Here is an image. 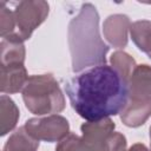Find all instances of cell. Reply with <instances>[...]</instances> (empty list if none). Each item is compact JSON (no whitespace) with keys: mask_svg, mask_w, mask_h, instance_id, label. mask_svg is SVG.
I'll return each mask as SVG.
<instances>
[{"mask_svg":"<svg viewBox=\"0 0 151 151\" xmlns=\"http://www.w3.org/2000/svg\"><path fill=\"white\" fill-rule=\"evenodd\" d=\"M38 147L39 140L32 137L25 126H21L9 136L2 151H37Z\"/></svg>","mask_w":151,"mask_h":151,"instance_id":"13","label":"cell"},{"mask_svg":"<svg viewBox=\"0 0 151 151\" xmlns=\"http://www.w3.org/2000/svg\"><path fill=\"white\" fill-rule=\"evenodd\" d=\"M0 57L1 65L25 64L26 50L24 40L14 33L2 38L0 42Z\"/></svg>","mask_w":151,"mask_h":151,"instance_id":"11","label":"cell"},{"mask_svg":"<svg viewBox=\"0 0 151 151\" xmlns=\"http://www.w3.org/2000/svg\"><path fill=\"white\" fill-rule=\"evenodd\" d=\"M25 64H8L0 66V90L2 93H17L22 91L28 80Z\"/></svg>","mask_w":151,"mask_h":151,"instance_id":"8","label":"cell"},{"mask_svg":"<svg viewBox=\"0 0 151 151\" xmlns=\"http://www.w3.org/2000/svg\"><path fill=\"white\" fill-rule=\"evenodd\" d=\"M150 151H151V126H150Z\"/></svg>","mask_w":151,"mask_h":151,"instance_id":"19","label":"cell"},{"mask_svg":"<svg viewBox=\"0 0 151 151\" xmlns=\"http://www.w3.org/2000/svg\"><path fill=\"white\" fill-rule=\"evenodd\" d=\"M21 92L26 109L33 114H54L65 109V97L50 73L29 76Z\"/></svg>","mask_w":151,"mask_h":151,"instance_id":"3","label":"cell"},{"mask_svg":"<svg viewBox=\"0 0 151 151\" xmlns=\"http://www.w3.org/2000/svg\"><path fill=\"white\" fill-rule=\"evenodd\" d=\"M50 6L42 0H24L17 4L13 11L15 20V33L20 39L28 40L35 28L47 18Z\"/></svg>","mask_w":151,"mask_h":151,"instance_id":"4","label":"cell"},{"mask_svg":"<svg viewBox=\"0 0 151 151\" xmlns=\"http://www.w3.org/2000/svg\"><path fill=\"white\" fill-rule=\"evenodd\" d=\"M130 34L136 46L146 54L151 53V21L138 20L131 24Z\"/></svg>","mask_w":151,"mask_h":151,"instance_id":"14","label":"cell"},{"mask_svg":"<svg viewBox=\"0 0 151 151\" xmlns=\"http://www.w3.org/2000/svg\"><path fill=\"white\" fill-rule=\"evenodd\" d=\"M127 98L149 99L151 98V66L146 64L137 65L127 81Z\"/></svg>","mask_w":151,"mask_h":151,"instance_id":"10","label":"cell"},{"mask_svg":"<svg viewBox=\"0 0 151 151\" xmlns=\"http://www.w3.org/2000/svg\"><path fill=\"white\" fill-rule=\"evenodd\" d=\"M19 109L17 104L6 94L0 97V134L5 136L12 131L19 119Z\"/></svg>","mask_w":151,"mask_h":151,"instance_id":"12","label":"cell"},{"mask_svg":"<svg viewBox=\"0 0 151 151\" xmlns=\"http://www.w3.org/2000/svg\"><path fill=\"white\" fill-rule=\"evenodd\" d=\"M73 110L87 122L120 113L127 100V83L109 65H99L65 83Z\"/></svg>","mask_w":151,"mask_h":151,"instance_id":"1","label":"cell"},{"mask_svg":"<svg viewBox=\"0 0 151 151\" xmlns=\"http://www.w3.org/2000/svg\"><path fill=\"white\" fill-rule=\"evenodd\" d=\"M110 61H111V67L116 70V72L127 83L133 70L137 66L134 59L124 51H117L112 53Z\"/></svg>","mask_w":151,"mask_h":151,"instance_id":"15","label":"cell"},{"mask_svg":"<svg viewBox=\"0 0 151 151\" xmlns=\"http://www.w3.org/2000/svg\"><path fill=\"white\" fill-rule=\"evenodd\" d=\"M147 55H149V57H150V59H151V53H149V54H147Z\"/></svg>","mask_w":151,"mask_h":151,"instance_id":"20","label":"cell"},{"mask_svg":"<svg viewBox=\"0 0 151 151\" xmlns=\"http://www.w3.org/2000/svg\"><path fill=\"white\" fill-rule=\"evenodd\" d=\"M55 151H90V150L84 145L79 136H77L73 132H70L65 138H63L58 143Z\"/></svg>","mask_w":151,"mask_h":151,"instance_id":"17","label":"cell"},{"mask_svg":"<svg viewBox=\"0 0 151 151\" xmlns=\"http://www.w3.org/2000/svg\"><path fill=\"white\" fill-rule=\"evenodd\" d=\"M150 4H151V2H150Z\"/></svg>","mask_w":151,"mask_h":151,"instance_id":"21","label":"cell"},{"mask_svg":"<svg viewBox=\"0 0 151 151\" xmlns=\"http://www.w3.org/2000/svg\"><path fill=\"white\" fill-rule=\"evenodd\" d=\"M151 116V98L132 99L127 98L125 106L120 111V119L129 127L143 125Z\"/></svg>","mask_w":151,"mask_h":151,"instance_id":"9","label":"cell"},{"mask_svg":"<svg viewBox=\"0 0 151 151\" xmlns=\"http://www.w3.org/2000/svg\"><path fill=\"white\" fill-rule=\"evenodd\" d=\"M126 151H149L147 149H146V146L144 145V144H142V143H137V144H133L129 150H126Z\"/></svg>","mask_w":151,"mask_h":151,"instance_id":"18","label":"cell"},{"mask_svg":"<svg viewBox=\"0 0 151 151\" xmlns=\"http://www.w3.org/2000/svg\"><path fill=\"white\" fill-rule=\"evenodd\" d=\"M114 127L116 125L111 118L84 123L80 126L81 142L90 151H110V142Z\"/></svg>","mask_w":151,"mask_h":151,"instance_id":"6","label":"cell"},{"mask_svg":"<svg viewBox=\"0 0 151 151\" xmlns=\"http://www.w3.org/2000/svg\"><path fill=\"white\" fill-rule=\"evenodd\" d=\"M130 19L124 14H112L103 24V33L109 44L116 48H124L127 45V33L130 31Z\"/></svg>","mask_w":151,"mask_h":151,"instance_id":"7","label":"cell"},{"mask_svg":"<svg viewBox=\"0 0 151 151\" xmlns=\"http://www.w3.org/2000/svg\"><path fill=\"white\" fill-rule=\"evenodd\" d=\"M15 33V20L13 11H11L5 1H0V35L5 38Z\"/></svg>","mask_w":151,"mask_h":151,"instance_id":"16","label":"cell"},{"mask_svg":"<svg viewBox=\"0 0 151 151\" xmlns=\"http://www.w3.org/2000/svg\"><path fill=\"white\" fill-rule=\"evenodd\" d=\"M24 126L32 137L38 140H45L48 143L60 142L70 133L68 120L59 114L31 118L25 123Z\"/></svg>","mask_w":151,"mask_h":151,"instance_id":"5","label":"cell"},{"mask_svg":"<svg viewBox=\"0 0 151 151\" xmlns=\"http://www.w3.org/2000/svg\"><path fill=\"white\" fill-rule=\"evenodd\" d=\"M67 38L73 72L106 64L109 46L100 38L99 14L92 4H84L70 21Z\"/></svg>","mask_w":151,"mask_h":151,"instance_id":"2","label":"cell"}]
</instances>
